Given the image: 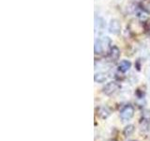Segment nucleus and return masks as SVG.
Segmentation results:
<instances>
[{
	"mask_svg": "<svg viewBox=\"0 0 150 141\" xmlns=\"http://www.w3.org/2000/svg\"><path fill=\"white\" fill-rule=\"evenodd\" d=\"M121 86L119 83H117L115 81H112L107 83L104 87L102 88V92L107 96H112V94H115V92H117L120 89Z\"/></svg>",
	"mask_w": 150,
	"mask_h": 141,
	"instance_id": "obj_2",
	"label": "nucleus"
},
{
	"mask_svg": "<svg viewBox=\"0 0 150 141\" xmlns=\"http://www.w3.org/2000/svg\"><path fill=\"white\" fill-rule=\"evenodd\" d=\"M111 113H112V111L108 107L100 106V107L97 108V115L98 118H100V119H102V120L107 119V118L111 115Z\"/></svg>",
	"mask_w": 150,
	"mask_h": 141,
	"instance_id": "obj_6",
	"label": "nucleus"
},
{
	"mask_svg": "<svg viewBox=\"0 0 150 141\" xmlns=\"http://www.w3.org/2000/svg\"><path fill=\"white\" fill-rule=\"evenodd\" d=\"M109 32L114 35H118L121 32V24L117 19H112L108 26Z\"/></svg>",
	"mask_w": 150,
	"mask_h": 141,
	"instance_id": "obj_4",
	"label": "nucleus"
},
{
	"mask_svg": "<svg viewBox=\"0 0 150 141\" xmlns=\"http://www.w3.org/2000/svg\"><path fill=\"white\" fill-rule=\"evenodd\" d=\"M134 116V107L131 105H125L120 110V119L122 121H128L131 120Z\"/></svg>",
	"mask_w": 150,
	"mask_h": 141,
	"instance_id": "obj_3",
	"label": "nucleus"
},
{
	"mask_svg": "<svg viewBox=\"0 0 150 141\" xmlns=\"http://www.w3.org/2000/svg\"><path fill=\"white\" fill-rule=\"evenodd\" d=\"M147 30H148V33H149V34H150V25L148 26V29H147Z\"/></svg>",
	"mask_w": 150,
	"mask_h": 141,
	"instance_id": "obj_13",
	"label": "nucleus"
},
{
	"mask_svg": "<svg viewBox=\"0 0 150 141\" xmlns=\"http://www.w3.org/2000/svg\"><path fill=\"white\" fill-rule=\"evenodd\" d=\"M141 124V129H142L144 132H147L150 130V117H146V116H143V118L141 119L140 121Z\"/></svg>",
	"mask_w": 150,
	"mask_h": 141,
	"instance_id": "obj_8",
	"label": "nucleus"
},
{
	"mask_svg": "<svg viewBox=\"0 0 150 141\" xmlns=\"http://www.w3.org/2000/svg\"><path fill=\"white\" fill-rule=\"evenodd\" d=\"M129 29L131 33H133V34H141L144 30V27H143V25H142V23H140V22H137V21H135V20H132V21H130V23L129 24Z\"/></svg>",
	"mask_w": 150,
	"mask_h": 141,
	"instance_id": "obj_5",
	"label": "nucleus"
},
{
	"mask_svg": "<svg viewBox=\"0 0 150 141\" xmlns=\"http://www.w3.org/2000/svg\"><path fill=\"white\" fill-rule=\"evenodd\" d=\"M130 141H136V140H130Z\"/></svg>",
	"mask_w": 150,
	"mask_h": 141,
	"instance_id": "obj_15",
	"label": "nucleus"
},
{
	"mask_svg": "<svg viewBox=\"0 0 150 141\" xmlns=\"http://www.w3.org/2000/svg\"><path fill=\"white\" fill-rule=\"evenodd\" d=\"M111 43V40L109 37H102L101 39H98L95 41L94 50L96 55H101L104 53V51L108 48V46Z\"/></svg>",
	"mask_w": 150,
	"mask_h": 141,
	"instance_id": "obj_1",
	"label": "nucleus"
},
{
	"mask_svg": "<svg viewBox=\"0 0 150 141\" xmlns=\"http://www.w3.org/2000/svg\"><path fill=\"white\" fill-rule=\"evenodd\" d=\"M106 141H116V140H115V139H110V140H106Z\"/></svg>",
	"mask_w": 150,
	"mask_h": 141,
	"instance_id": "obj_14",
	"label": "nucleus"
},
{
	"mask_svg": "<svg viewBox=\"0 0 150 141\" xmlns=\"http://www.w3.org/2000/svg\"><path fill=\"white\" fill-rule=\"evenodd\" d=\"M131 67V62L129 60H122L118 65V70L122 73H127Z\"/></svg>",
	"mask_w": 150,
	"mask_h": 141,
	"instance_id": "obj_9",
	"label": "nucleus"
},
{
	"mask_svg": "<svg viewBox=\"0 0 150 141\" xmlns=\"http://www.w3.org/2000/svg\"><path fill=\"white\" fill-rule=\"evenodd\" d=\"M107 79V76L104 73H95V76H94V80L97 83H103L105 82V80Z\"/></svg>",
	"mask_w": 150,
	"mask_h": 141,
	"instance_id": "obj_10",
	"label": "nucleus"
},
{
	"mask_svg": "<svg viewBox=\"0 0 150 141\" xmlns=\"http://www.w3.org/2000/svg\"><path fill=\"white\" fill-rule=\"evenodd\" d=\"M134 130H135L134 125H132V124L127 125L125 128H124V130H123V135L125 136H129V135H131L133 134Z\"/></svg>",
	"mask_w": 150,
	"mask_h": 141,
	"instance_id": "obj_11",
	"label": "nucleus"
},
{
	"mask_svg": "<svg viewBox=\"0 0 150 141\" xmlns=\"http://www.w3.org/2000/svg\"><path fill=\"white\" fill-rule=\"evenodd\" d=\"M109 56H110V58L112 61H117L120 58V50L117 46L115 45H112L110 49V53H109Z\"/></svg>",
	"mask_w": 150,
	"mask_h": 141,
	"instance_id": "obj_7",
	"label": "nucleus"
},
{
	"mask_svg": "<svg viewBox=\"0 0 150 141\" xmlns=\"http://www.w3.org/2000/svg\"><path fill=\"white\" fill-rule=\"evenodd\" d=\"M137 16L141 19V20H143V21H145L146 19L148 18V13L144 11V9H141L140 11H137Z\"/></svg>",
	"mask_w": 150,
	"mask_h": 141,
	"instance_id": "obj_12",
	"label": "nucleus"
}]
</instances>
